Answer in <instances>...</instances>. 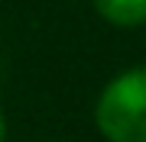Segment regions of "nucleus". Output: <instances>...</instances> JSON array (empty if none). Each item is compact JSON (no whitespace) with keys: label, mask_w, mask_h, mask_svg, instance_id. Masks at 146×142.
I'll list each match as a JSON object with an SVG mask.
<instances>
[{"label":"nucleus","mask_w":146,"mask_h":142,"mask_svg":"<svg viewBox=\"0 0 146 142\" xmlns=\"http://www.w3.org/2000/svg\"><path fill=\"white\" fill-rule=\"evenodd\" d=\"M94 120L107 142H146V68L117 74L101 90Z\"/></svg>","instance_id":"nucleus-1"},{"label":"nucleus","mask_w":146,"mask_h":142,"mask_svg":"<svg viewBox=\"0 0 146 142\" xmlns=\"http://www.w3.org/2000/svg\"><path fill=\"white\" fill-rule=\"evenodd\" d=\"M91 3L114 26L133 29L140 23H146V0H91Z\"/></svg>","instance_id":"nucleus-2"},{"label":"nucleus","mask_w":146,"mask_h":142,"mask_svg":"<svg viewBox=\"0 0 146 142\" xmlns=\"http://www.w3.org/2000/svg\"><path fill=\"white\" fill-rule=\"evenodd\" d=\"M3 136H7V126H3V113H0V142H3Z\"/></svg>","instance_id":"nucleus-3"}]
</instances>
